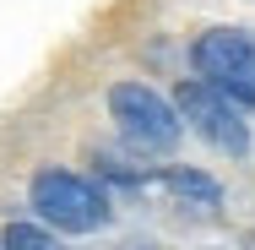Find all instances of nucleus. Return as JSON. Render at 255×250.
Here are the masks:
<instances>
[{"label": "nucleus", "instance_id": "1", "mask_svg": "<svg viewBox=\"0 0 255 250\" xmlns=\"http://www.w3.org/2000/svg\"><path fill=\"white\" fill-rule=\"evenodd\" d=\"M33 207L60 234H93V229L109 223V196H103L93 180L71 174V169H44L33 180Z\"/></svg>", "mask_w": 255, "mask_h": 250}, {"label": "nucleus", "instance_id": "2", "mask_svg": "<svg viewBox=\"0 0 255 250\" xmlns=\"http://www.w3.org/2000/svg\"><path fill=\"white\" fill-rule=\"evenodd\" d=\"M109 114H114L120 136L136 152H174L179 147V109L163 98V93L141 87V82L109 87Z\"/></svg>", "mask_w": 255, "mask_h": 250}, {"label": "nucleus", "instance_id": "3", "mask_svg": "<svg viewBox=\"0 0 255 250\" xmlns=\"http://www.w3.org/2000/svg\"><path fill=\"white\" fill-rule=\"evenodd\" d=\"M196 71L223 98L255 109V38L239 27H212L196 38Z\"/></svg>", "mask_w": 255, "mask_h": 250}, {"label": "nucleus", "instance_id": "4", "mask_svg": "<svg viewBox=\"0 0 255 250\" xmlns=\"http://www.w3.org/2000/svg\"><path fill=\"white\" fill-rule=\"evenodd\" d=\"M179 114L196 125V136H206L217 152H250V131H245V120H239V109L234 98H223L217 87H206V82H185L179 87Z\"/></svg>", "mask_w": 255, "mask_h": 250}, {"label": "nucleus", "instance_id": "5", "mask_svg": "<svg viewBox=\"0 0 255 250\" xmlns=\"http://www.w3.org/2000/svg\"><path fill=\"white\" fill-rule=\"evenodd\" d=\"M163 185L185 201V207H201V212H212V207H217V185H212L206 174H196V169H174Z\"/></svg>", "mask_w": 255, "mask_h": 250}, {"label": "nucleus", "instance_id": "6", "mask_svg": "<svg viewBox=\"0 0 255 250\" xmlns=\"http://www.w3.org/2000/svg\"><path fill=\"white\" fill-rule=\"evenodd\" d=\"M5 250H54V245H49L44 229H33V223H11V229H5Z\"/></svg>", "mask_w": 255, "mask_h": 250}]
</instances>
